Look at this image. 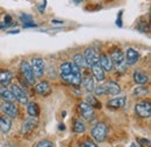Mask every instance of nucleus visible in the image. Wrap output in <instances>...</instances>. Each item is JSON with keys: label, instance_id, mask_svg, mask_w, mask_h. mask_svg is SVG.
<instances>
[{"label": "nucleus", "instance_id": "f257e3e1", "mask_svg": "<svg viewBox=\"0 0 151 147\" xmlns=\"http://www.w3.org/2000/svg\"><path fill=\"white\" fill-rule=\"evenodd\" d=\"M95 94L96 95H104V94H108V95H117L121 92V87L117 82L115 81H108L105 85H101L99 87L94 88Z\"/></svg>", "mask_w": 151, "mask_h": 147}, {"label": "nucleus", "instance_id": "f03ea898", "mask_svg": "<svg viewBox=\"0 0 151 147\" xmlns=\"http://www.w3.org/2000/svg\"><path fill=\"white\" fill-rule=\"evenodd\" d=\"M107 132H108L107 125L102 122H99L92 128L91 133H92V137L96 143H102V141H105V139L107 137Z\"/></svg>", "mask_w": 151, "mask_h": 147}, {"label": "nucleus", "instance_id": "7ed1b4c3", "mask_svg": "<svg viewBox=\"0 0 151 147\" xmlns=\"http://www.w3.org/2000/svg\"><path fill=\"white\" fill-rule=\"evenodd\" d=\"M30 67H32V71L35 75V78H42L45 71V63L42 58H33Z\"/></svg>", "mask_w": 151, "mask_h": 147}, {"label": "nucleus", "instance_id": "20e7f679", "mask_svg": "<svg viewBox=\"0 0 151 147\" xmlns=\"http://www.w3.org/2000/svg\"><path fill=\"white\" fill-rule=\"evenodd\" d=\"M20 70H21V73L24 76V79L27 80V82H28L29 85H34V83H35L36 78H35V75L33 73L32 67H30V64H29L28 61L23 60V61L21 63V65H20Z\"/></svg>", "mask_w": 151, "mask_h": 147}, {"label": "nucleus", "instance_id": "39448f33", "mask_svg": "<svg viewBox=\"0 0 151 147\" xmlns=\"http://www.w3.org/2000/svg\"><path fill=\"white\" fill-rule=\"evenodd\" d=\"M11 92L14 96V100L19 101L21 104H27L28 103V96L19 85H12L11 86Z\"/></svg>", "mask_w": 151, "mask_h": 147}, {"label": "nucleus", "instance_id": "423d86ee", "mask_svg": "<svg viewBox=\"0 0 151 147\" xmlns=\"http://www.w3.org/2000/svg\"><path fill=\"white\" fill-rule=\"evenodd\" d=\"M135 112L141 118H148L151 115V104L150 102H143L135 106Z\"/></svg>", "mask_w": 151, "mask_h": 147}, {"label": "nucleus", "instance_id": "0eeeda50", "mask_svg": "<svg viewBox=\"0 0 151 147\" xmlns=\"http://www.w3.org/2000/svg\"><path fill=\"white\" fill-rule=\"evenodd\" d=\"M64 81H66L68 83H71L73 86H79L81 83V73H80V69L78 66H76V69L73 70V72L71 74H69L68 76L63 78Z\"/></svg>", "mask_w": 151, "mask_h": 147}, {"label": "nucleus", "instance_id": "6e6552de", "mask_svg": "<svg viewBox=\"0 0 151 147\" xmlns=\"http://www.w3.org/2000/svg\"><path fill=\"white\" fill-rule=\"evenodd\" d=\"M84 59L86 61L87 66H93L94 64L99 63V56L96 55L93 48H87L84 52Z\"/></svg>", "mask_w": 151, "mask_h": 147}, {"label": "nucleus", "instance_id": "1a4fd4ad", "mask_svg": "<svg viewBox=\"0 0 151 147\" xmlns=\"http://www.w3.org/2000/svg\"><path fill=\"white\" fill-rule=\"evenodd\" d=\"M79 112L87 121H92L94 118V110H93V108L90 104H87L86 102H80L79 103Z\"/></svg>", "mask_w": 151, "mask_h": 147}, {"label": "nucleus", "instance_id": "9d476101", "mask_svg": "<svg viewBox=\"0 0 151 147\" xmlns=\"http://www.w3.org/2000/svg\"><path fill=\"white\" fill-rule=\"evenodd\" d=\"M1 110L9 117H17L18 112H19L18 107L13 102H4V104L1 106Z\"/></svg>", "mask_w": 151, "mask_h": 147}, {"label": "nucleus", "instance_id": "9b49d317", "mask_svg": "<svg viewBox=\"0 0 151 147\" xmlns=\"http://www.w3.org/2000/svg\"><path fill=\"white\" fill-rule=\"evenodd\" d=\"M36 126H37V119H36L35 117H33V118H30V119H27V121L22 124L21 133H22V134H28V133H30L32 131H34Z\"/></svg>", "mask_w": 151, "mask_h": 147}, {"label": "nucleus", "instance_id": "f8f14e48", "mask_svg": "<svg viewBox=\"0 0 151 147\" xmlns=\"http://www.w3.org/2000/svg\"><path fill=\"white\" fill-rule=\"evenodd\" d=\"M111 60L112 63L115 64L116 66H122L124 64V54L120 50V49H115L113 52L111 54Z\"/></svg>", "mask_w": 151, "mask_h": 147}, {"label": "nucleus", "instance_id": "ddd939ff", "mask_svg": "<svg viewBox=\"0 0 151 147\" xmlns=\"http://www.w3.org/2000/svg\"><path fill=\"white\" fill-rule=\"evenodd\" d=\"M126 104V97L124 96H117L114 97L112 100H109L107 102V108L111 109H120Z\"/></svg>", "mask_w": 151, "mask_h": 147}, {"label": "nucleus", "instance_id": "4468645a", "mask_svg": "<svg viewBox=\"0 0 151 147\" xmlns=\"http://www.w3.org/2000/svg\"><path fill=\"white\" fill-rule=\"evenodd\" d=\"M76 66H77L76 64L70 63V61H65V63H63V64L60 65V67H59V73H60L62 79L65 78V76H68L69 74L72 73L73 70L76 69Z\"/></svg>", "mask_w": 151, "mask_h": 147}, {"label": "nucleus", "instance_id": "2eb2a0df", "mask_svg": "<svg viewBox=\"0 0 151 147\" xmlns=\"http://www.w3.org/2000/svg\"><path fill=\"white\" fill-rule=\"evenodd\" d=\"M99 65L101 66V69L104 71L109 72V71L113 70V63H112L111 58L107 55H101L99 57Z\"/></svg>", "mask_w": 151, "mask_h": 147}, {"label": "nucleus", "instance_id": "dca6fc26", "mask_svg": "<svg viewBox=\"0 0 151 147\" xmlns=\"http://www.w3.org/2000/svg\"><path fill=\"white\" fill-rule=\"evenodd\" d=\"M35 92L37 93V94H40V95L45 96V95H49L50 94L51 87H50V85H49L48 81H41V82H38L37 85L35 86Z\"/></svg>", "mask_w": 151, "mask_h": 147}, {"label": "nucleus", "instance_id": "f3484780", "mask_svg": "<svg viewBox=\"0 0 151 147\" xmlns=\"http://www.w3.org/2000/svg\"><path fill=\"white\" fill-rule=\"evenodd\" d=\"M138 58H139V54H138L136 50L132 49V48H129V49L127 50L126 55H124V59L127 60L128 65H135V64L137 63Z\"/></svg>", "mask_w": 151, "mask_h": 147}, {"label": "nucleus", "instance_id": "a211bd4d", "mask_svg": "<svg viewBox=\"0 0 151 147\" xmlns=\"http://www.w3.org/2000/svg\"><path fill=\"white\" fill-rule=\"evenodd\" d=\"M13 79V74L7 70H1L0 71V85L2 87H7Z\"/></svg>", "mask_w": 151, "mask_h": 147}, {"label": "nucleus", "instance_id": "6ab92c4d", "mask_svg": "<svg viewBox=\"0 0 151 147\" xmlns=\"http://www.w3.org/2000/svg\"><path fill=\"white\" fill-rule=\"evenodd\" d=\"M134 81H135L137 85L143 86V85L148 83L149 76H148V74H145L144 72H142V71H135V72H134Z\"/></svg>", "mask_w": 151, "mask_h": 147}, {"label": "nucleus", "instance_id": "aec40b11", "mask_svg": "<svg viewBox=\"0 0 151 147\" xmlns=\"http://www.w3.org/2000/svg\"><path fill=\"white\" fill-rule=\"evenodd\" d=\"M11 128H12V121L6 116H1L0 117V130H1V132L2 133H8Z\"/></svg>", "mask_w": 151, "mask_h": 147}, {"label": "nucleus", "instance_id": "412c9836", "mask_svg": "<svg viewBox=\"0 0 151 147\" xmlns=\"http://www.w3.org/2000/svg\"><path fill=\"white\" fill-rule=\"evenodd\" d=\"M91 67H92L93 75H94V78L98 80V81H102V80H105V71L101 69V66L99 65V63L94 64V65L91 66Z\"/></svg>", "mask_w": 151, "mask_h": 147}, {"label": "nucleus", "instance_id": "4be33fe9", "mask_svg": "<svg viewBox=\"0 0 151 147\" xmlns=\"http://www.w3.org/2000/svg\"><path fill=\"white\" fill-rule=\"evenodd\" d=\"M0 96L5 102H13L14 101V96L9 89H7V87H2L0 86Z\"/></svg>", "mask_w": 151, "mask_h": 147}, {"label": "nucleus", "instance_id": "5701e85b", "mask_svg": "<svg viewBox=\"0 0 151 147\" xmlns=\"http://www.w3.org/2000/svg\"><path fill=\"white\" fill-rule=\"evenodd\" d=\"M27 112H28V115L32 116V117H37L38 115H40V107L37 106V103H35V102L28 103Z\"/></svg>", "mask_w": 151, "mask_h": 147}, {"label": "nucleus", "instance_id": "b1692460", "mask_svg": "<svg viewBox=\"0 0 151 147\" xmlns=\"http://www.w3.org/2000/svg\"><path fill=\"white\" fill-rule=\"evenodd\" d=\"M83 85H84V87H85V89L87 91L88 93L93 92L94 91V82H93V79H92V76H90V75H86V78L84 79V82H83Z\"/></svg>", "mask_w": 151, "mask_h": 147}, {"label": "nucleus", "instance_id": "393cba45", "mask_svg": "<svg viewBox=\"0 0 151 147\" xmlns=\"http://www.w3.org/2000/svg\"><path fill=\"white\" fill-rule=\"evenodd\" d=\"M86 103L87 104H90L92 108H101V103L96 100V97L93 96V95H91V94H88L87 96H86Z\"/></svg>", "mask_w": 151, "mask_h": 147}, {"label": "nucleus", "instance_id": "a878e982", "mask_svg": "<svg viewBox=\"0 0 151 147\" xmlns=\"http://www.w3.org/2000/svg\"><path fill=\"white\" fill-rule=\"evenodd\" d=\"M86 130V126L84 124L83 121L80 119H75V123H73V131L76 133H84Z\"/></svg>", "mask_w": 151, "mask_h": 147}, {"label": "nucleus", "instance_id": "bb28decb", "mask_svg": "<svg viewBox=\"0 0 151 147\" xmlns=\"http://www.w3.org/2000/svg\"><path fill=\"white\" fill-rule=\"evenodd\" d=\"M73 64H76L79 69L87 66V65H86V61H85V59H84V56L80 55V54H76V55L73 56Z\"/></svg>", "mask_w": 151, "mask_h": 147}, {"label": "nucleus", "instance_id": "cd10ccee", "mask_svg": "<svg viewBox=\"0 0 151 147\" xmlns=\"http://www.w3.org/2000/svg\"><path fill=\"white\" fill-rule=\"evenodd\" d=\"M148 88H145V87H143V86H139V87H137V88H135L134 89V93H132V95L134 96H145L147 94H148Z\"/></svg>", "mask_w": 151, "mask_h": 147}, {"label": "nucleus", "instance_id": "c85d7f7f", "mask_svg": "<svg viewBox=\"0 0 151 147\" xmlns=\"http://www.w3.org/2000/svg\"><path fill=\"white\" fill-rule=\"evenodd\" d=\"M36 147H54V144L49 140H42L36 145Z\"/></svg>", "mask_w": 151, "mask_h": 147}, {"label": "nucleus", "instance_id": "c756f323", "mask_svg": "<svg viewBox=\"0 0 151 147\" xmlns=\"http://www.w3.org/2000/svg\"><path fill=\"white\" fill-rule=\"evenodd\" d=\"M20 19L24 22V24H26V23H33V19H32L30 15H28V14H22V15L20 16Z\"/></svg>", "mask_w": 151, "mask_h": 147}, {"label": "nucleus", "instance_id": "7c9ffc66", "mask_svg": "<svg viewBox=\"0 0 151 147\" xmlns=\"http://www.w3.org/2000/svg\"><path fill=\"white\" fill-rule=\"evenodd\" d=\"M81 147H98V146H96V144H95V143H93L92 140L87 139V140H85V141L83 143Z\"/></svg>", "mask_w": 151, "mask_h": 147}, {"label": "nucleus", "instance_id": "2f4dec72", "mask_svg": "<svg viewBox=\"0 0 151 147\" xmlns=\"http://www.w3.org/2000/svg\"><path fill=\"white\" fill-rule=\"evenodd\" d=\"M138 29H139L141 31H149V24H148V23H145V22H143V23H141V24H139Z\"/></svg>", "mask_w": 151, "mask_h": 147}, {"label": "nucleus", "instance_id": "473e14b6", "mask_svg": "<svg viewBox=\"0 0 151 147\" xmlns=\"http://www.w3.org/2000/svg\"><path fill=\"white\" fill-rule=\"evenodd\" d=\"M11 22H12V16H11V15H6V16H5V23H6V24H9Z\"/></svg>", "mask_w": 151, "mask_h": 147}, {"label": "nucleus", "instance_id": "72a5a7b5", "mask_svg": "<svg viewBox=\"0 0 151 147\" xmlns=\"http://www.w3.org/2000/svg\"><path fill=\"white\" fill-rule=\"evenodd\" d=\"M24 27H26V28H32V27H37V26H36L35 23H26Z\"/></svg>", "mask_w": 151, "mask_h": 147}, {"label": "nucleus", "instance_id": "f704fd0d", "mask_svg": "<svg viewBox=\"0 0 151 147\" xmlns=\"http://www.w3.org/2000/svg\"><path fill=\"white\" fill-rule=\"evenodd\" d=\"M130 147H139V146H138V145H136V144H132Z\"/></svg>", "mask_w": 151, "mask_h": 147}, {"label": "nucleus", "instance_id": "c9c22d12", "mask_svg": "<svg viewBox=\"0 0 151 147\" xmlns=\"http://www.w3.org/2000/svg\"><path fill=\"white\" fill-rule=\"evenodd\" d=\"M76 2H81V1H83V0H75Z\"/></svg>", "mask_w": 151, "mask_h": 147}]
</instances>
